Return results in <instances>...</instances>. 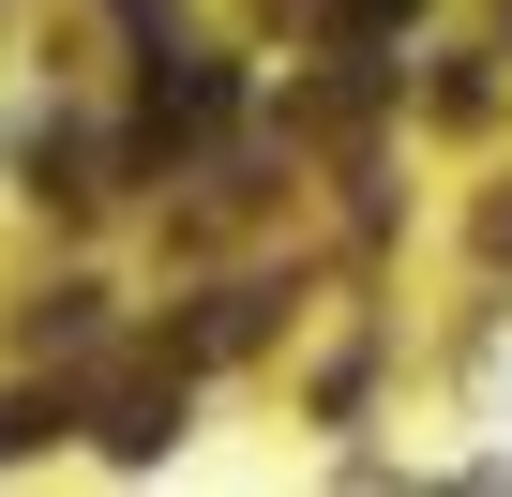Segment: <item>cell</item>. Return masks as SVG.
<instances>
[{
  "label": "cell",
  "instance_id": "6da1fadb",
  "mask_svg": "<svg viewBox=\"0 0 512 497\" xmlns=\"http://www.w3.org/2000/svg\"><path fill=\"white\" fill-rule=\"evenodd\" d=\"M226 106H241V76H226V61H181V76H151V136H226Z\"/></svg>",
  "mask_w": 512,
  "mask_h": 497
},
{
  "label": "cell",
  "instance_id": "7a4b0ae2",
  "mask_svg": "<svg viewBox=\"0 0 512 497\" xmlns=\"http://www.w3.org/2000/svg\"><path fill=\"white\" fill-rule=\"evenodd\" d=\"M166 437H181V377H121V392H106V452H121V467H151Z\"/></svg>",
  "mask_w": 512,
  "mask_h": 497
},
{
  "label": "cell",
  "instance_id": "3957f363",
  "mask_svg": "<svg viewBox=\"0 0 512 497\" xmlns=\"http://www.w3.org/2000/svg\"><path fill=\"white\" fill-rule=\"evenodd\" d=\"M106 332V287H46V317H31V347H91Z\"/></svg>",
  "mask_w": 512,
  "mask_h": 497
},
{
  "label": "cell",
  "instance_id": "277c9868",
  "mask_svg": "<svg viewBox=\"0 0 512 497\" xmlns=\"http://www.w3.org/2000/svg\"><path fill=\"white\" fill-rule=\"evenodd\" d=\"M226 347H256V287H226V302L196 317V362H226Z\"/></svg>",
  "mask_w": 512,
  "mask_h": 497
},
{
  "label": "cell",
  "instance_id": "5b68a950",
  "mask_svg": "<svg viewBox=\"0 0 512 497\" xmlns=\"http://www.w3.org/2000/svg\"><path fill=\"white\" fill-rule=\"evenodd\" d=\"M31 437H61V392H0V452H31Z\"/></svg>",
  "mask_w": 512,
  "mask_h": 497
},
{
  "label": "cell",
  "instance_id": "8992f818",
  "mask_svg": "<svg viewBox=\"0 0 512 497\" xmlns=\"http://www.w3.org/2000/svg\"><path fill=\"white\" fill-rule=\"evenodd\" d=\"M482 241H497V257H512V196H497V211H482Z\"/></svg>",
  "mask_w": 512,
  "mask_h": 497
}]
</instances>
